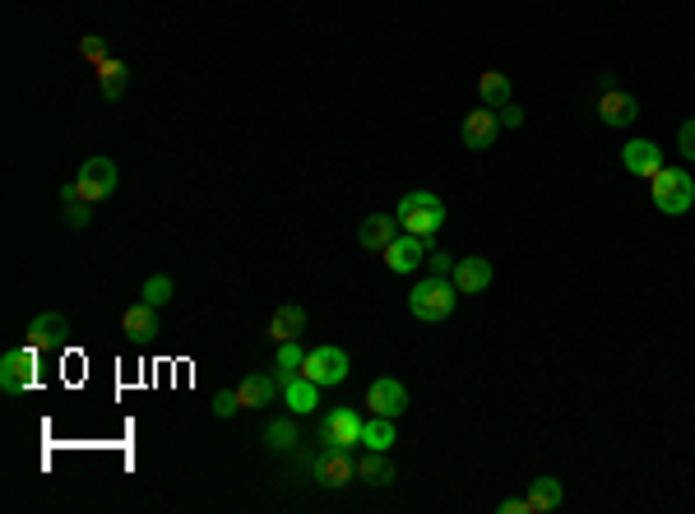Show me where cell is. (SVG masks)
I'll return each mask as SVG.
<instances>
[{"label": "cell", "instance_id": "cell-1", "mask_svg": "<svg viewBox=\"0 0 695 514\" xmlns=\"http://www.w3.org/2000/svg\"><path fill=\"white\" fill-rule=\"evenodd\" d=\"M455 306H459V288H455V278H445V274L422 278V283L408 292V311H413L422 325H441V320H450Z\"/></svg>", "mask_w": 695, "mask_h": 514}, {"label": "cell", "instance_id": "cell-2", "mask_svg": "<svg viewBox=\"0 0 695 514\" xmlns=\"http://www.w3.org/2000/svg\"><path fill=\"white\" fill-rule=\"evenodd\" d=\"M399 227L404 232H413V237L422 241H436V232L445 227V204L431 195V190H408L404 200H399Z\"/></svg>", "mask_w": 695, "mask_h": 514}, {"label": "cell", "instance_id": "cell-3", "mask_svg": "<svg viewBox=\"0 0 695 514\" xmlns=\"http://www.w3.org/2000/svg\"><path fill=\"white\" fill-rule=\"evenodd\" d=\"M649 181H654V186H649V195H654L658 214H672V218L691 214V204H695V176L686 172V167H663V172L649 176Z\"/></svg>", "mask_w": 695, "mask_h": 514}, {"label": "cell", "instance_id": "cell-4", "mask_svg": "<svg viewBox=\"0 0 695 514\" xmlns=\"http://www.w3.org/2000/svg\"><path fill=\"white\" fill-rule=\"evenodd\" d=\"M594 112L603 126L612 130H626L640 121V102H635V93H626V88H617L612 79H607L603 88H598V98H594Z\"/></svg>", "mask_w": 695, "mask_h": 514}, {"label": "cell", "instance_id": "cell-5", "mask_svg": "<svg viewBox=\"0 0 695 514\" xmlns=\"http://www.w3.org/2000/svg\"><path fill=\"white\" fill-rule=\"evenodd\" d=\"M311 477H316V487H353L357 482V454L353 450H339V445H325L316 459V468H311Z\"/></svg>", "mask_w": 695, "mask_h": 514}, {"label": "cell", "instance_id": "cell-6", "mask_svg": "<svg viewBox=\"0 0 695 514\" xmlns=\"http://www.w3.org/2000/svg\"><path fill=\"white\" fill-rule=\"evenodd\" d=\"M320 445H339V450H357L362 445V413L357 408H329L316 427Z\"/></svg>", "mask_w": 695, "mask_h": 514}, {"label": "cell", "instance_id": "cell-7", "mask_svg": "<svg viewBox=\"0 0 695 514\" xmlns=\"http://www.w3.org/2000/svg\"><path fill=\"white\" fill-rule=\"evenodd\" d=\"M302 376H311L320 389H334L348 380V352L334 348V343H325V348H311L302 362Z\"/></svg>", "mask_w": 695, "mask_h": 514}, {"label": "cell", "instance_id": "cell-8", "mask_svg": "<svg viewBox=\"0 0 695 514\" xmlns=\"http://www.w3.org/2000/svg\"><path fill=\"white\" fill-rule=\"evenodd\" d=\"M75 181H79V195L98 204V200H112V195H116V181H121V176H116V163H112V158H102V153H98V158H84V167H79Z\"/></svg>", "mask_w": 695, "mask_h": 514}, {"label": "cell", "instance_id": "cell-9", "mask_svg": "<svg viewBox=\"0 0 695 514\" xmlns=\"http://www.w3.org/2000/svg\"><path fill=\"white\" fill-rule=\"evenodd\" d=\"M65 339H70V320H65L61 311H42L28 320V348L33 352H56L65 348Z\"/></svg>", "mask_w": 695, "mask_h": 514}, {"label": "cell", "instance_id": "cell-10", "mask_svg": "<svg viewBox=\"0 0 695 514\" xmlns=\"http://www.w3.org/2000/svg\"><path fill=\"white\" fill-rule=\"evenodd\" d=\"M33 362H38V352L28 348H10L5 357H0V389L5 394H24L28 385H33Z\"/></svg>", "mask_w": 695, "mask_h": 514}, {"label": "cell", "instance_id": "cell-11", "mask_svg": "<svg viewBox=\"0 0 695 514\" xmlns=\"http://www.w3.org/2000/svg\"><path fill=\"white\" fill-rule=\"evenodd\" d=\"M427 246H431V241L413 237V232H399V237L380 251V255H385V269H390V274H413L417 264L427 260Z\"/></svg>", "mask_w": 695, "mask_h": 514}, {"label": "cell", "instance_id": "cell-12", "mask_svg": "<svg viewBox=\"0 0 695 514\" xmlns=\"http://www.w3.org/2000/svg\"><path fill=\"white\" fill-rule=\"evenodd\" d=\"M367 408H371V417H404V408H408V389L399 385L394 376L371 380V389H367Z\"/></svg>", "mask_w": 695, "mask_h": 514}, {"label": "cell", "instance_id": "cell-13", "mask_svg": "<svg viewBox=\"0 0 695 514\" xmlns=\"http://www.w3.org/2000/svg\"><path fill=\"white\" fill-rule=\"evenodd\" d=\"M464 149H473V153H487L496 144V135H501V121H496V112L492 107H478V112H468L464 116Z\"/></svg>", "mask_w": 695, "mask_h": 514}, {"label": "cell", "instance_id": "cell-14", "mask_svg": "<svg viewBox=\"0 0 695 514\" xmlns=\"http://www.w3.org/2000/svg\"><path fill=\"white\" fill-rule=\"evenodd\" d=\"M455 288L459 297H478V292L492 288V260H482V255H468V260H455Z\"/></svg>", "mask_w": 695, "mask_h": 514}, {"label": "cell", "instance_id": "cell-15", "mask_svg": "<svg viewBox=\"0 0 695 514\" xmlns=\"http://www.w3.org/2000/svg\"><path fill=\"white\" fill-rule=\"evenodd\" d=\"M621 163L631 176H658L663 172V149H658L654 139H631L626 149H621Z\"/></svg>", "mask_w": 695, "mask_h": 514}, {"label": "cell", "instance_id": "cell-16", "mask_svg": "<svg viewBox=\"0 0 695 514\" xmlns=\"http://www.w3.org/2000/svg\"><path fill=\"white\" fill-rule=\"evenodd\" d=\"M399 232H404V227H399L394 214H371V218H362V227H357V246H362V251H385Z\"/></svg>", "mask_w": 695, "mask_h": 514}, {"label": "cell", "instance_id": "cell-17", "mask_svg": "<svg viewBox=\"0 0 695 514\" xmlns=\"http://www.w3.org/2000/svg\"><path fill=\"white\" fill-rule=\"evenodd\" d=\"M121 334L135 343L153 339V334H158V306H149L144 297H139L135 306H126V311H121Z\"/></svg>", "mask_w": 695, "mask_h": 514}, {"label": "cell", "instance_id": "cell-18", "mask_svg": "<svg viewBox=\"0 0 695 514\" xmlns=\"http://www.w3.org/2000/svg\"><path fill=\"white\" fill-rule=\"evenodd\" d=\"M274 394H283V380L265 376V371H255V376H246L237 385L241 408H269V403H274Z\"/></svg>", "mask_w": 695, "mask_h": 514}, {"label": "cell", "instance_id": "cell-19", "mask_svg": "<svg viewBox=\"0 0 695 514\" xmlns=\"http://www.w3.org/2000/svg\"><path fill=\"white\" fill-rule=\"evenodd\" d=\"M283 399H288V413H316L320 408V385L297 371V376L283 380Z\"/></svg>", "mask_w": 695, "mask_h": 514}, {"label": "cell", "instance_id": "cell-20", "mask_svg": "<svg viewBox=\"0 0 695 514\" xmlns=\"http://www.w3.org/2000/svg\"><path fill=\"white\" fill-rule=\"evenodd\" d=\"M357 482L367 487H390L394 482V464H390V450H367L357 459Z\"/></svg>", "mask_w": 695, "mask_h": 514}, {"label": "cell", "instance_id": "cell-21", "mask_svg": "<svg viewBox=\"0 0 695 514\" xmlns=\"http://www.w3.org/2000/svg\"><path fill=\"white\" fill-rule=\"evenodd\" d=\"M302 329H306V311L297 306V301H288V306H278V311L269 315V339H274V343L297 339Z\"/></svg>", "mask_w": 695, "mask_h": 514}, {"label": "cell", "instance_id": "cell-22", "mask_svg": "<svg viewBox=\"0 0 695 514\" xmlns=\"http://www.w3.org/2000/svg\"><path fill=\"white\" fill-rule=\"evenodd\" d=\"M93 75H98V88H102V98L107 102H116L121 93H126V79H130V70H126V61H116V56H107L102 65H93Z\"/></svg>", "mask_w": 695, "mask_h": 514}, {"label": "cell", "instance_id": "cell-23", "mask_svg": "<svg viewBox=\"0 0 695 514\" xmlns=\"http://www.w3.org/2000/svg\"><path fill=\"white\" fill-rule=\"evenodd\" d=\"M561 501H566V491H561V482H556V477H533V482H529V505H533V514L561 510Z\"/></svg>", "mask_w": 695, "mask_h": 514}, {"label": "cell", "instance_id": "cell-24", "mask_svg": "<svg viewBox=\"0 0 695 514\" xmlns=\"http://www.w3.org/2000/svg\"><path fill=\"white\" fill-rule=\"evenodd\" d=\"M297 440H302V431H297L292 417H274V422H265V450L292 454V450H297Z\"/></svg>", "mask_w": 695, "mask_h": 514}, {"label": "cell", "instance_id": "cell-25", "mask_svg": "<svg viewBox=\"0 0 695 514\" xmlns=\"http://www.w3.org/2000/svg\"><path fill=\"white\" fill-rule=\"evenodd\" d=\"M478 93H482V107H506V102H515L510 98V75H501V70H487V75L478 79Z\"/></svg>", "mask_w": 695, "mask_h": 514}, {"label": "cell", "instance_id": "cell-26", "mask_svg": "<svg viewBox=\"0 0 695 514\" xmlns=\"http://www.w3.org/2000/svg\"><path fill=\"white\" fill-rule=\"evenodd\" d=\"M302 362H306V348H302V343H297V339L278 343V352H274V371H278V380L297 376V371H302Z\"/></svg>", "mask_w": 695, "mask_h": 514}, {"label": "cell", "instance_id": "cell-27", "mask_svg": "<svg viewBox=\"0 0 695 514\" xmlns=\"http://www.w3.org/2000/svg\"><path fill=\"white\" fill-rule=\"evenodd\" d=\"M362 445H367V450H390L394 417H371V422H362Z\"/></svg>", "mask_w": 695, "mask_h": 514}, {"label": "cell", "instance_id": "cell-28", "mask_svg": "<svg viewBox=\"0 0 695 514\" xmlns=\"http://www.w3.org/2000/svg\"><path fill=\"white\" fill-rule=\"evenodd\" d=\"M139 297L149 301V306H167V301L177 297V278H172V274H153V278H144Z\"/></svg>", "mask_w": 695, "mask_h": 514}, {"label": "cell", "instance_id": "cell-29", "mask_svg": "<svg viewBox=\"0 0 695 514\" xmlns=\"http://www.w3.org/2000/svg\"><path fill=\"white\" fill-rule=\"evenodd\" d=\"M79 56H84L89 65H102L107 56H112V51H107V38H98V33H84V38H79Z\"/></svg>", "mask_w": 695, "mask_h": 514}, {"label": "cell", "instance_id": "cell-30", "mask_svg": "<svg viewBox=\"0 0 695 514\" xmlns=\"http://www.w3.org/2000/svg\"><path fill=\"white\" fill-rule=\"evenodd\" d=\"M61 209H65V223L75 227V232H84L93 223V200H75V204H61Z\"/></svg>", "mask_w": 695, "mask_h": 514}, {"label": "cell", "instance_id": "cell-31", "mask_svg": "<svg viewBox=\"0 0 695 514\" xmlns=\"http://www.w3.org/2000/svg\"><path fill=\"white\" fill-rule=\"evenodd\" d=\"M241 413V399H237V389H223V394H214V417H237Z\"/></svg>", "mask_w": 695, "mask_h": 514}, {"label": "cell", "instance_id": "cell-32", "mask_svg": "<svg viewBox=\"0 0 695 514\" xmlns=\"http://www.w3.org/2000/svg\"><path fill=\"white\" fill-rule=\"evenodd\" d=\"M677 149H682L686 163H695V121H682V130H677Z\"/></svg>", "mask_w": 695, "mask_h": 514}, {"label": "cell", "instance_id": "cell-33", "mask_svg": "<svg viewBox=\"0 0 695 514\" xmlns=\"http://www.w3.org/2000/svg\"><path fill=\"white\" fill-rule=\"evenodd\" d=\"M496 121H501L506 130H519V126H524V112H519L515 102H506V107H496Z\"/></svg>", "mask_w": 695, "mask_h": 514}, {"label": "cell", "instance_id": "cell-34", "mask_svg": "<svg viewBox=\"0 0 695 514\" xmlns=\"http://www.w3.org/2000/svg\"><path fill=\"white\" fill-rule=\"evenodd\" d=\"M427 264H431V274H445V278L455 274V260H450L445 251H427Z\"/></svg>", "mask_w": 695, "mask_h": 514}, {"label": "cell", "instance_id": "cell-35", "mask_svg": "<svg viewBox=\"0 0 695 514\" xmlns=\"http://www.w3.org/2000/svg\"><path fill=\"white\" fill-rule=\"evenodd\" d=\"M496 510H501V514H533V505H529V496H506Z\"/></svg>", "mask_w": 695, "mask_h": 514}]
</instances>
